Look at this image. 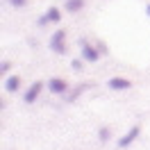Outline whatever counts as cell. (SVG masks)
I'll list each match as a JSON object with an SVG mask.
<instances>
[{
  "label": "cell",
  "mask_w": 150,
  "mask_h": 150,
  "mask_svg": "<svg viewBox=\"0 0 150 150\" xmlns=\"http://www.w3.org/2000/svg\"><path fill=\"white\" fill-rule=\"evenodd\" d=\"M80 50H82V59L89 64H96L100 59V48H93L89 43V39H80Z\"/></svg>",
  "instance_id": "obj_1"
},
{
  "label": "cell",
  "mask_w": 150,
  "mask_h": 150,
  "mask_svg": "<svg viewBox=\"0 0 150 150\" xmlns=\"http://www.w3.org/2000/svg\"><path fill=\"white\" fill-rule=\"evenodd\" d=\"M50 50L55 55H66V32L64 30L52 32V37H50Z\"/></svg>",
  "instance_id": "obj_2"
},
{
  "label": "cell",
  "mask_w": 150,
  "mask_h": 150,
  "mask_svg": "<svg viewBox=\"0 0 150 150\" xmlns=\"http://www.w3.org/2000/svg\"><path fill=\"white\" fill-rule=\"evenodd\" d=\"M46 86H48V91L55 93V96H66L68 93V84H66L64 77H50Z\"/></svg>",
  "instance_id": "obj_3"
},
{
  "label": "cell",
  "mask_w": 150,
  "mask_h": 150,
  "mask_svg": "<svg viewBox=\"0 0 150 150\" xmlns=\"http://www.w3.org/2000/svg\"><path fill=\"white\" fill-rule=\"evenodd\" d=\"M139 134H141V125L137 123V125H132L130 130H127L121 139H118V148H127V146H132V143L137 141V137H139Z\"/></svg>",
  "instance_id": "obj_4"
},
{
  "label": "cell",
  "mask_w": 150,
  "mask_h": 150,
  "mask_svg": "<svg viewBox=\"0 0 150 150\" xmlns=\"http://www.w3.org/2000/svg\"><path fill=\"white\" fill-rule=\"evenodd\" d=\"M43 86H46V84H43L41 80H37V82H32V84H30V89L25 91V96H23V100H25V105H32V103H34V100L39 98V93L43 91Z\"/></svg>",
  "instance_id": "obj_5"
},
{
  "label": "cell",
  "mask_w": 150,
  "mask_h": 150,
  "mask_svg": "<svg viewBox=\"0 0 150 150\" xmlns=\"http://www.w3.org/2000/svg\"><path fill=\"white\" fill-rule=\"evenodd\" d=\"M107 84H109V89H114V91H127V89H132V82H130V80H127V77H118V75L112 77Z\"/></svg>",
  "instance_id": "obj_6"
},
{
  "label": "cell",
  "mask_w": 150,
  "mask_h": 150,
  "mask_svg": "<svg viewBox=\"0 0 150 150\" xmlns=\"http://www.w3.org/2000/svg\"><path fill=\"white\" fill-rule=\"evenodd\" d=\"M86 5V0H66L64 2V9L68 11V14H77V11H82Z\"/></svg>",
  "instance_id": "obj_7"
},
{
  "label": "cell",
  "mask_w": 150,
  "mask_h": 150,
  "mask_svg": "<svg viewBox=\"0 0 150 150\" xmlns=\"http://www.w3.org/2000/svg\"><path fill=\"white\" fill-rule=\"evenodd\" d=\"M18 86H21V77H18V75H9V77L5 80V89H7L9 93L18 91Z\"/></svg>",
  "instance_id": "obj_8"
},
{
  "label": "cell",
  "mask_w": 150,
  "mask_h": 150,
  "mask_svg": "<svg viewBox=\"0 0 150 150\" xmlns=\"http://www.w3.org/2000/svg\"><path fill=\"white\" fill-rule=\"evenodd\" d=\"M46 16H48L50 23H59V21H62V11H59V7H48Z\"/></svg>",
  "instance_id": "obj_9"
},
{
  "label": "cell",
  "mask_w": 150,
  "mask_h": 150,
  "mask_svg": "<svg viewBox=\"0 0 150 150\" xmlns=\"http://www.w3.org/2000/svg\"><path fill=\"white\" fill-rule=\"evenodd\" d=\"M89 86H91V84H80L77 89H73L71 93H66V100H68V103H75V98H77L80 93H84V91L89 89Z\"/></svg>",
  "instance_id": "obj_10"
},
{
  "label": "cell",
  "mask_w": 150,
  "mask_h": 150,
  "mask_svg": "<svg viewBox=\"0 0 150 150\" xmlns=\"http://www.w3.org/2000/svg\"><path fill=\"white\" fill-rule=\"evenodd\" d=\"M109 137H112V130H109V127H100V130H98V139L100 141H109Z\"/></svg>",
  "instance_id": "obj_11"
},
{
  "label": "cell",
  "mask_w": 150,
  "mask_h": 150,
  "mask_svg": "<svg viewBox=\"0 0 150 150\" xmlns=\"http://www.w3.org/2000/svg\"><path fill=\"white\" fill-rule=\"evenodd\" d=\"M11 7H16V9H21V7H25L28 5V0H7Z\"/></svg>",
  "instance_id": "obj_12"
},
{
  "label": "cell",
  "mask_w": 150,
  "mask_h": 150,
  "mask_svg": "<svg viewBox=\"0 0 150 150\" xmlns=\"http://www.w3.org/2000/svg\"><path fill=\"white\" fill-rule=\"evenodd\" d=\"M71 68H73V71H82V59H73V62H71Z\"/></svg>",
  "instance_id": "obj_13"
},
{
  "label": "cell",
  "mask_w": 150,
  "mask_h": 150,
  "mask_svg": "<svg viewBox=\"0 0 150 150\" xmlns=\"http://www.w3.org/2000/svg\"><path fill=\"white\" fill-rule=\"evenodd\" d=\"M48 23H50V21H48V16H46V14H43V16H41V18H39V25H41V28H43V25H48Z\"/></svg>",
  "instance_id": "obj_14"
},
{
  "label": "cell",
  "mask_w": 150,
  "mask_h": 150,
  "mask_svg": "<svg viewBox=\"0 0 150 150\" xmlns=\"http://www.w3.org/2000/svg\"><path fill=\"white\" fill-rule=\"evenodd\" d=\"M0 71H2V73H7V71H9V64H7V62H2V66H0Z\"/></svg>",
  "instance_id": "obj_15"
},
{
  "label": "cell",
  "mask_w": 150,
  "mask_h": 150,
  "mask_svg": "<svg viewBox=\"0 0 150 150\" xmlns=\"http://www.w3.org/2000/svg\"><path fill=\"white\" fill-rule=\"evenodd\" d=\"M146 14H148V16H150V2H148V7H146Z\"/></svg>",
  "instance_id": "obj_16"
}]
</instances>
